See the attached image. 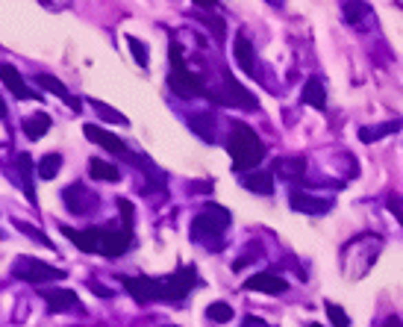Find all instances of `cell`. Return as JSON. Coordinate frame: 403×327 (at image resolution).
I'll use <instances>...</instances> for the list:
<instances>
[{
	"label": "cell",
	"mask_w": 403,
	"mask_h": 327,
	"mask_svg": "<svg viewBox=\"0 0 403 327\" xmlns=\"http://www.w3.org/2000/svg\"><path fill=\"white\" fill-rule=\"evenodd\" d=\"M171 74H168V83L171 89L177 92L180 97H192V95H203V80L198 74H192L186 68V62H183V48L180 45H171Z\"/></svg>",
	"instance_id": "4"
},
{
	"label": "cell",
	"mask_w": 403,
	"mask_h": 327,
	"mask_svg": "<svg viewBox=\"0 0 403 327\" xmlns=\"http://www.w3.org/2000/svg\"><path fill=\"white\" fill-rule=\"evenodd\" d=\"M127 45H130V53H133V59L138 62V68H147L150 57H147V48H145V41H138L136 36H130V39H127Z\"/></svg>",
	"instance_id": "28"
},
{
	"label": "cell",
	"mask_w": 403,
	"mask_h": 327,
	"mask_svg": "<svg viewBox=\"0 0 403 327\" xmlns=\"http://www.w3.org/2000/svg\"><path fill=\"white\" fill-rule=\"evenodd\" d=\"M0 80L6 83V89L12 92L18 101H41V95L39 92H30L27 89V83L21 80V74H18V68H12L9 62H0Z\"/></svg>",
	"instance_id": "11"
},
{
	"label": "cell",
	"mask_w": 403,
	"mask_h": 327,
	"mask_svg": "<svg viewBox=\"0 0 403 327\" xmlns=\"http://www.w3.org/2000/svg\"><path fill=\"white\" fill-rule=\"evenodd\" d=\"M48 130H50V115H45V112H39V115H32V118H27V121H24L27 139H41Z\"/></svg>",
	"instance_id": "25"
},
{
	"label": "cell",
	"mask_w": 403,
	"mask_h": 327,
	"mask_svg": "<svg viewBox=\"0 0 403 327\" xmlns=\"http://www.w3.org/2000/svg\"><path fill=\"white\" fill-rule=\"evenodd\" d=\"M15 227H18V230H21V233H27V236L32 239V242H39V245H45V248H50V239H48L45 233H41V230H36V227H32V224H27V221H15Z\"/></svg>",
	"instance_id": "30"
},
{
	"label": "cell",
	"mask_w": 403,
	"mask_h": 327,
	"mask_svg": "<svg viewBox=\"0 0 403 327\" xmlns=\"http://www.w3.org/2000/svg\"><path fill=\"white\" fill-rule=\"evenodd\" d=\"M400 130V121L395 118V121H389V124H377V127H359V139L362 141H377V139H383V136H389V133H397Z\"/></svg>",
	"instance_id": "22"
},
{
	"label": "cell",
	"mask_w": 403,
	"mask_h": 327,
	"mask_svg": "<svg viewBox=\"0 0 403 327\" xmlns=\"http://www.w3.org/2000/svg\"><path fill=\"white\" fill-rule=\"evenodd\" d=\"M227 224H230V212H227L224 206H218V204H209V206H203V212L192 221V239L194 242H200V245H206V248L218 250L224 245Z\"/></svg>",
	"instance_id": "3"
},
{
	"label": "cell",
	"mask_w": 403,
	"mask_h": 327,
	"mask_svg": "<svg viewBox=\"0 0 403 327\" xmlns=\"http://www.w3.org/2000/svg\"><path fill=\"white\" fill-rule=\"evenodd\" d=\"M227 150L233 157V171H250L256 168L259 162L265 159V145L254 130L247 124L236 121L233 130H230V141H227Z\"/></svg>",
	"instance_id": "1"
},
{
	"label": "cell",
	"mask_w": 403,
	"mask_h": 327,
	"mask_svg": "<svg viewBox=\"0 0 403 327\" xmlns=\"http://www.w3.org/2000/svg\"><path fill=\"white\" fill-rule=\"evenodd\" d=\"M236 62H238V68H242L247 77H256V59H254V45H250V39L245 36V32H238L236 36Z\"/></svg>",
	"instance_id": "17"
},
{
	"label": "cell",
	"mask_w": 403,
	"mask_h": 327,
	"mask_svg": "<svg viewBox=\"0 0 403 327\" xmlns=\"http://www.w3.org/2000/svg\"><path fill=\"white\" fill-rule=\"evenodd\" d=\"M327 315H330V321L335 327H351V319H347V313L342 307H335V304H327Z\"/></svg>",
	"instance_id": "33"
},
{
	"label": "cell",
	"mask_w": 403,
	"mask_h": 327,
	"mask_svg": "<svg viewBox=\"0 0 403 327\" xmlns=\"http://www.w3.org/2000/svg\"><path fill=\"white\" fill-rule=\"evenodd\" d=\"M206 315H209L212 321H218V324H227L233 319V307H230V304H224V301H215V304H209Z\"/></svg>",
	"instance_id": "27"
},
{
	"label": "cell",
	"mask_w": 403,
	"mask_h": 327,
	"mask_svg": "<svg viewBox=\"0 0 403 327\" xmlns=\"http://www.w3.org/2000/svg\"><path fill=\"white\" fill-rule=\"evenodd\" d=\"M59 168H62V157L59 154H48V157H41V162H39V177L41 180H53L59 174Z\"/></svg>",
	"instance_id": "26"
},
{
	"label": "cell",
	"mask_w": 403,
	"mask_h": 327,
	"mask_svg": "<svg viewBox=\"0 0 403 327\" xmlns=\"http://www.w3.org/2000/svg\"><path fill=\"white\" fill-rule=\"evenodd\" d=\"M289 204H291V210L307 212V215H324V212L333 210L330 198H315V195L303 192V189H291L289 192Z\"/></svg>",
	"instance_id": "10"
},
{
	"label": "cell",
	"mask_w": 403,
	"mask_h": 327,
	"mask_svg": "<svg viewBox=\"0 0 403 327\" xmlns=\"http://www.w3.org/2000/svg\"><path fill=\"white\" fill-rule=\"evenodd\" d=\"M274 168H277L280 177H286V180H300L303 171H307V162H303L300 157H295V159H277Z\"/></svg>",
	"instance_id": "23"
},
{
	"label": "cell",
	"mask_w": 403,
	"mask_h": 327,
	"mask_svg": "<svg viewBox=\"0 0 403 327\" xmlns=\"http://www.w3.org/2000/svg\"><path fill=\"white\" fill-rule=\"evenodd\" d=\"M344 15H347V24L359 27V18L368 15V6H362V3H344Z\"/></svg>",
	"instance_id": "32"
},
{
	"label": "cell",
	"mask_w": 403,
	"mask_h": 327,
	"mask_svg": "<svg viewBox=\"0 0 403 327\" xmlns=\"http://www.w3.org/2000/svg\"><path fill=\"white\" fill-rule=\"evenodd\" d=\"M89 289L94 292V295H101V298H109V295H112V292H109L106 286H101V283H97V280H89Z\"/></svg>",
	"instance_id": "35"
},
{
	"label": "cell",
	"mask_w": 403,
	"mask_h": 327,
	"mask_svg": "<svg viewBox=\"0 0 403 327\" xmlns=\"http://www.w3.org/2000/svg\"><path fill=\"white\" fill-rule=\"evenodd\" d=\"M89 174L94 180H109V183L121 180V171H118L112 162H103V159H89Z\"/></svg>",
	"instance_id": "21"
},
{
	"label": "cell",
	"mask_w": 403,
	"mask_h": 327,
	"mask_svg": "<svg viewBox=\"0 0 403 327\" xmlns=\"http://www.w3.org/2000/svg\"><path fill=\"white\" fill-rule=\"evenodd\" d=\"M194 286H198V268L183 266L171 277H165V301H183Z\"/></svg>",
	"instance_id": "8"
},
{
	"label": "cell",
	"mask_w": 403,
	"mask_h": 327,
	"mask_svg": "<svg viewBox=\"0 0 403 327\" xmlns=\"http://www.w3.org/2000/svg\"><path fill=\"white\" fill-rule=\"evenodd\" d=\"M300 101L307 106H315V109H324L327 106V92H324V83L318 77H309L303 83V92H300Z\"/></svg>",
	"instance_id": "19"
},
{
	"label": "cell",
	"mask_w": 403,
	"mask_h": 327,
	"mask_svg": "<svg viewBox=\"0 0 403 327\" xmlns=\"http://www.w3.org/2000/svg\"><path fill=\"white\" fill-rule=\"evenodd\" d=\"M168 327H177V324H168Z\"/></svg>",
	"instance_id": "40"
},
{
	"label": "cell",
	"mask_w": 403,
	"mask_h": 327,
	"mask_svg": "<svg viewBox=\"0 0 403 327\" xmlns=\"http://www.w3.org/2000/svg\"><path fill=\"white\" fill-rule=\"evenodd\" d=\"M62 198H65V204H68V210L74 215H85L92 206H97V198L83 186V183H74V186H68L62 192Z\"/></svg>",
	"instance_id": "12"
},
{
	"label": "cell",
	"mask_w": 403,
	"mask_h": 327,
	"mask_svg": "<svg viewBox=\"0 0 403 327\" xmlns=\"http://www.w3.org/2000/svg\"><path fill=\"white\" fill-rule=\"evenodd\" d=\"M62 233L77 245L83 254H94L101 250V239H97V227H89V230H74V227H62Z\"/></svg>",
	"instance_id": "18"
},
{
	"label": "cell",
	"mask_w": 403,
	"mask_h": 327,
	"mask_svg": "<svg viewBox=\"0 0 403 327\" xmlns=\"http://www.w3.org/2000/svg\"><path fill=\"white\" fill-rule=\"evenodd\" d=\"M3 118H6V103L0 101V121H3Z\"/></svg>",
	"instance_id": "38"
},
{
	"label": "cell",
	"mask_w": 403,
	"mask_h": 327,
	"mask_svg": "<svg viewBox=\"0 0 403 327\" xmlns=\"http://www.w3.org/2000/svg\"><path fill=\"white\" fill-rule=\"evenodd\" d=\"M380 250H383V236H377V233H362V236L351 239L342 250V271L351 280L362 277V266L371 268L374 259L380 257Z\"/></svg>",
	"instance_id": "2"
},
{
	"label": "cell",
	"mask_w": 403,
	"mask_h": 327,
	"mask_svg": "<svg viewBox=\"0 0 403 327\" xmlns=\"http://www.w3.org/2000/svg\"><path fill=\"white\" fill-rule=\"evenodd\" d=\"M192 130L198 133L200 139L206 141H215V121H212V115L209 112H200V115H192Z\"/></svg>",
	"instance_id": "24"
},
{
	"label": "cell",
	"mask_w": 403,
	"mask_h": 327,
	"mask_svg": "<svg viewBox=\"0 0 403 327\" xmlns=\"http://www.w3.org/2000/svg\"><path fill=\"white\" fill-rule=\"evenodd\" d=\"M245 289L250 292H268V295H282V292L289 289V280H282L277 275H268V271H262V275H254L245 280Z\"/></svg>",
	"instance_id": "13"
},
{
	"label": "cell",
	"mask_w": 403,
	"mask_h": 327,
	"mask_svg": "<svg viewBox=\"0 0 403 327\" xmlns=\"http://www.w3.org/2000/svg\"><path fill=\"white\" fill-rule=\"evenodd\" d=\"M83 133L89 136V141H94V145H101L103 150H109V154H127V145L121 139H115L112 133H106V130L94 127V124H85Z\"/></svg>",
	"instance_id": "16"
},
{
	"label": "cell",
	"mask_w": 403,
	"mask_h": 327,
	"mask_svg": "<svg viewBox=\"0 0 403 327\" xmlns=\"http://www.w3.org/2000/svg\"><path fill=\"white\" fill-rule=\"evenodd\" d=\"M92 106L101 112V118L103 121H115V124H127V118L118 112V109H112V106H106V103H101V101H92Z\"/></svg>",
	"instance_id": "29"
},
{
	"label": "cell",
	"mask_w": 403,
	"mask_h": 327,
	"mask_svg": "<svg viewBox=\"0 0 403 327\" xmlns=\"http://www.w3.org/2000/svg\"><path fill=\"white\" fill-rule=\"evenodd\" d=\"M245 189L254 192V195H271V192H274V177H271L268 171L245 174Z\"/></svg>",
	"instance_id": "20"
},
{
	"label": "cell",
	"mask_w": 403,
	"mask_h": 327,
	"mask_svg": "<svg viewBox=\"0 0 403 327\" xmlns=\"http://www.w3.org/2000/svg\"><path fill=\"white\" fill-rule=\"evenodd\" d=\"M386 206L391 210V215H395L397 221L403 224V198H400V195H395V192H391L389 198H386Z\"/></svg>",
	"instance_id": "34"
},
{
	"label": "cell",
	"mask_w": 403,
	"mask_h": 327,
	"mask_svg": "<svg viewBox=\"0 0 403 327\" xmlns=\"http://www.w3.org/2000/svg\"><path fill=\"white\" fill-rule=\"evenodd\" d=\"M12 277L24 280V283H32V286H41L45 280H65V271L53 268L48 263H39V259H32V257H24V259H18V263L12 266Z\"/></svg>",
	"instance_id": "5"
},
{
	"label": "cell",
	"mask_w": 403,
	"mask_h": 327,
	"mask_svg": "<svg viewBox=\"0 0 403 327\" xmlns=\"http://www.w3.org/2000/svg\"><path fill=\"white\" fill-rule=\"evenodd\" d=\"M218 103L224 106H238V109H256V97L245 92V86L238 83L233 74H224V95H212Z\"/></svg>",
	"instance_id": "9"
},
{
	"label": "cell",
	"mask_w": 403,
	"mask_h": 327,
	"mask_svg": "<svg viewBox=\"0 0 403 327\" xmlns=\"http://www.w3.org/2000/svg\"><path fill=\"white\" fill-rule=\"evenodd\" d=\"M18 168H21V174H24V189H27V195H30V201H36V195H32V186H30V171H32L30 154H21V157H18Z\"/></svg>",
	"instance_id": "31"
},
{
	"label": "cell",
	"mask_w": 403,
	"mask_h": 327,
	"mask_svg": "<svg viewBox=\"0 0 403 327\" xmlns=\"http://www.w3.org/2000/svg\"><path fill=\"white\" fill-rule=\"evenodd\" d=\"M124 289L133 295L138 304L147 301H165V280H154V277H121Z\"/></svg>",
	"instance_id": "7"
},
{
	"label": "cell",
	"mask_w": 403,
	"mask_h": 327,
	"mask_svg": "<svg viewBox=\"0 0 403 327\" xmlns=\"http://www.w3.org/2000/svg\"><path fill=\"white\" fill-rule=\"evenodd\" d=\"M41 298L50 307V313H68V310H80L77 304L80 298L71 289H41Z\"/></svg>",
	"instance_id": "15"
},
{
	"label": "cell",
	"mask_w": 403,
	"mask_h": 327,
	"mask_svg": "<svg viewBox=\"0 0 403 327\" xmlns=\"http://www.w3.org/2000/svg\"><path fill=\"white\" fill-rule=\"evenodd\" d=\"M36 86H39V89H45V92H50V95H56L62 103H68L74 109V112H80V101L68 92V86L59 83L53 74H36Z\"/></svg>",
	"instance_id": "14"
},
{
	"label": "cell",
	"mask_w": 403,
	"mask_h": 327,
	"mask_svg": "<svg viewBox=\"0 0 403 327\" xmlns=\"http://www.w3.org/2000/svg\"><path fill=\"white\" fill-rule=\"evenodd\" d=\"M383 327H403V321L397 319V315H389V319L383 321Z\"/></svg>",
	"instance_id": "37"
},
{
	"label": "cell",
	"mask_w": 403,
	"mask_h": 327,
	"mask_svg": "<svg viewBox=\"0 0 403 327\" xmlns=\"http://www.w3.org/2000/svg\"><path fill=\"white\" fill-rule=\"evenodd\" d=\"M245 327H271V324H265L262 319H254V315H247V319H245Z\"/></svg>",
	"instance_id": "36"
},
{
	"label": "cell",
	"mask_w": 403,
	"mask_h": 327,
	"mask_svg": "<svg viewBox=\"0 0 403 327\" xmlns=\"http://www.w3.org/2000/svg\"><path fill=\"white\" fill-rule=\"evenodd\" d=\"M307 327H321V324H307Z\"/></svg>",
	"instance_id": "39"
},
{
	"label": "cell",
	"mask_w": 403,
	"mask_h": 327,
	"mask_svg": "<svg viewBox=\"0 0 403 327\" xmlns=\"http://www.w3.org/2000/svg\"><path fill=\"white\" fill-rule=\"evenodd\" d=\"M97 239H101V254L109 259H118L130 248V242H133V227H127L124 221H121V227H115V224L97 227Z\"/></svg>",
	"instance_id": "6"
}]
</instances>
